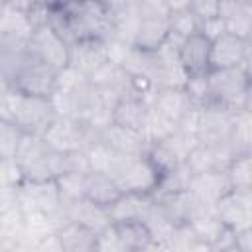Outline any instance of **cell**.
I'll return each mask as SVG.
<instances>
[{
    "mask_svg": "<svg viewBox=\"0 0 252 252\" xmlns=\"http://www.w3.org/2000/svg\"><path fill=\"white\" fill-rule=\"evenodd\" d=\"M100 136V130L79 122L69 116H57L49 128L43 132L45 144L57 154H71V152H87V148Z\"/></svg>",
    "mask_w": 252,
    "mask_h": 252,
    "instance_id": "obj_5",
    "label": "cell"
},
{
    "mask_svg": "<svg viewBox=\"0 0 252 252\" xmlns=\"http://www.w3.org/2000/svg\"><path fill=\"white\" fill-rule=\"evenodd\" d=\"M134 252H158V244H152L148 248H142V250H134Z\"/></svg>",
    "mask_w": 252,
    "mask_h": 252,
    "instance_id": "obj_40",
    "label": "cell"
},
{
    "mask_svg": "<svg viewBox=\"0 0 252 252\" xmlns=\"http://www.w3.org/2000/svg\"><path fill=\"white\" fill-rule=\"evenodd\" d=\"M32 252H65V248H63V244L57 236V230H55V232L35 240L32 244Z\"/></svg>",
    "mask_w": 252,
    "mask_h": 252,
    "instance_id": "obj_36",
    "label": "cell"
},
{
    "mask_svg": "<svg viewBox=\"0 0 252 252\" xmlns=\"http://www.w3.org/2000/svg\"><path fill=\"white\" fill-rule=\"evenodd\" d=\"M248 154H250V156H252V150H250V152H248Z\"/></svg>",
    "mask_w": 252,
    "mask_h": 252,
    "instance_id": "obj_42",
    "label": "cell"
},
{
    "mask_svg": "<svg viewBox=\"0 0 252 252\" xmlns=\"http://www.w3.org/2000/svg\"><path fill=\"white\" fill-rule=\"evenodd\" d=\"M236 158L230 144H219V146H207L197 144L191 154L187 156V167L193 175L207 173V171H226L228 163Z\"/></svg>",
    "mask_w": 252,
    "mask_h": 252,
    "instance_id": "obj_11",
    "label": "cell"
},
{
    "mask_svg": "<svg viewBox=\"0 0 252 252\" xmlns=\"http://www.w3.org/2000/svg\"><path fill=\"white\" fill-rule=\"evenodd\" d=\"M220 252H244V250H242V248L236 244V246H230V248H226V250H220Z\"/></svg>",
    "mask_w": 252,
    "mask_h": 252,
    "instance_id": "obj_41",
    "label": "cell"
},
{
    "mask_svg": "<svg viewBox=\"0 0 252 252\" xmlns=\"http://www.w3.org/2000/svg\"><path fill=\"white\" fill-rule=\"evenodd\" d=\"M244 110L252 112V83L248 85V91H246V102H244Z\"/></svg>",
    "mask_w": 252,
    "mask_h": 252,
    "instance_id": "obj_39",
    "label": "cell"
},
{
    "mask_svg": "<svg viewBox=\"0 0 252 252\" xmlns=\"http://www.w3.org/2000/svg\"><path fill=\"white\" fill-rule=\"evenodd\" d=\"M114 226H116L120 238L124 240V244L130 248V252L156 244L154 236H152V232H150V228L146 226L144 220H128V222H120V224H114Z\"/></svg>",
    "mask_w": 252,
    "mask_h": 252,
    "instance_id": "obj_26",
    "label": "cell"
},
{
    "mask_svg": "<svg viewBox=\"0 0 252 252\" xmlns=\"http://www.w3.org/2000/svg\"><path fill=\"white\" fill-rule=\"evenodd\" d=\"M226 177L232 191L252 189V156L250 154L236 156L226 167Z\"/></svg>",
    "mask_w": 252,
    "mask_h": 252,
    "instance_id": "obj_27",
    "label": "cell"
},
{
    "mask_svg": "<svg viewBox=\"0 0 252 252\" xmlns=\"http://www.w3.org/2000/svg\"><path fill=\"white\" fill-rule=\"evenodd\" d=\"M230 146L236 156L248 154L252 150V112L240 110L234 112L230 128Z\"/></svg>",
    "mask_w": 252,
    "mask_h": 252,
    "instance_id": "obj_25",
    "label": "cell"
},
{
    "mask_svg": "<svg viewBox=\"0 0 252 252\" xmlns=\"http://www.w3.org/2000/svg\"><path fill=\"white\" fill-rule=\"evenodd\" d=\"M169 24H171V35L179 39H187L189 35L197 33L201 28L199 18L191 12L189 2H169Z\"/></svg>",
    "mask_w": 252,
    "mask_h": 252,
    "instance_id": "obj_23",
    "label": "cell"
},
{
    "mask_svg": "<svg viewBox=\"0 0 252 252\" xmlns=\"http://www.w3.org/2000/svg\"><path fill=\"white\" fill-rule=\"evenodd\" d=\"M246 43H248L246 39L236 37L232 33H224L219 39H215L211 49V71L240 67L246 51Z\"/></svg>",
    "mask_w": 252,
    "mask_h": 252,
    "instance_id": "obj_17",
    "label": "cell"
},
{
    "mask_svg": "<svg viewBox=\"0 0 252 252\" xmlns=\"http://www.w3.org/2000/svg\"><path fill=\"white\" fill-rule=\"evenodd\" d=\"M211 83V94L213 104L228 110V112H240L244 110L246 102V91L250 81L242 73L240 67L234 69H219L209 73Z\"/></svg>",
    "mask_w": 252,
    "mask_h": 252,
    "instance_id": "obj_6",
    "label": "cell"
},
{
    "mask_svg": "<svg viewBox=\"0 0 252 252\" xmlns=\"http://www.w3.org/2000/svg\"><path fill=\"white\" fill-rule=\"evenodd\" d=\"M63 10L69 20L71 45L81 39L116 41V28L108 2H63Z\"/></svg>",
    "mask_w": 252,
    "mask_h": 252,
    "instance_id": "obj_2",
    "label": "cell"
},
{
    "mask_svg": "<svg viewBox=\"0 0 252 252\" xmlns=\"http://www.w3.org/2000/svg\"><path fill=\"white\" fill-rule=\"evenodd\" d=\"M211 49H213V41L209 37H205L201 32H197L181 41L179 61L189 77L211 73Z\"/></svg>",
    "mask_w": 252,
    "mask_h": 252,
    "instance_id": "obj_12",
    "label": "cell"
},
{
    "mask_svg": "<svg viewBox=\"0 0 252 252\" xmlns=\"http://www.w3.org/2000/svg\"><path fill=\"white\" fill-rule=\"evenodd\" d=\"M110 177L118 183L122 193H134V195H154L161 179L159 171L146 158V154L120 156L110 171Z\"/></svg>",
    "mask_w": 252,
    "mask_h": 252,
    "instance_id": "obj_4",
    "label": "cell"
},
{
    "mask_svg": "<svg viewBox=\"0 0 252 252\" xmlns=\"http://www.w3.org/2000/svg\"><path fill=\"white\" fill-rule=\"evenodd\" d=\"M189 8L199 18V22H205L209 18L219 16V2L217 0H193V2H189Z\"/></svg>",
    "mask_w": 252,
    "mask_h": 252,
    "instance_id": "obj_33",
    "label": "cell"
},
{
    "mask_svg": "<svg viewBox=\"0 0 252 252\" xmlns=\"http://www.w3.org/2000/svg\"><path fill=\"white\" fill-rule=\"evenodd\" d=\"M154 207V197L152 195H134V193H124L114 205L108 207L112 224L128 222V220H144L148 213Z\"/></svg>",
    "mask_w": 252,
    "mask_h": 252,
    "instance_id": "obj_20",
    "label": "cell"
},
{
    "mask_svg": "<svg viewBox=\"0 0 252 252\" xmlns=\"http://www.w3.org/2000/svg\"><path fill=\"white\" fill-rule=\"evenodd\" d=\"M248 41H252V35H250V39H248Z\"/></svg>",
    "mask_w": 252,
    "mask_h": 252,
    "instance_id": "obj_43",
    "label": "cell"
},
{
    "mask_svg": "<svg viewBox=\"0 0 252 252\" xmlns=\"http://www.w3.org/2000/svg\"><path fill=\"white\" fill-rule=\"evenodd\" d=\"M100 140H104L120 156H142L148 150V140L144 138L142 132H136L112 122L100 130Z\"/></svg>",
    "mask_w": 252,
    "mask_h": 252,
    "instance_id": "obj_16",
    "label": "cell"
},
{
    "mask_svg": "<svg viewBox=\"0 0 252 252\" xmlns=\"http://www.w3.org/2000/svg\"><path fill=\"white\" fill-rule=\"evenodd\" d=\"M230 183L226 171H207L197 173L191 179L189 193L193 195L195 203L205 211H215L217 203L230 193Z\"/></svg>",
    "mask_w": 252,
    "mask_h": 252,
    "instance_id": "obj_10",
    "label": "cell"
},
{
    "mask_svg": "<svg viewBox=\"0 0 252 252\" xmlns=\"http://www.w3.org/2000/svg\"><path fill=\"white\" fill-rule=\"evenodd\" d=\"M0 112H2V120L12 122L24 134H33V136H43L49 124L59 116L51 98L20 93L6 83H2Z\"/></svg>",
    "mask_w": 252,
    "mask_h": 252,
    "instance_id": "obj_1",
    "label": "cell"
},
{
    "mask_svg": "<svg viewBox=\"0 0 252 252\" xmlns=\"http://www.w3.org/2000/svg\"><path fill=\"white\" fill-rule=\"evenodd\" d=\"M171 35L169 16H148L140 18V26L132 47L144 53H158Z\"/></svg>",
    "mask_w": 252,
    "mask_h": 252,
    "instance_id": "obj_13",
    "label": "cell"
},
{
    "mask_svg": "<svg viewBox=\"0 0 252 252\" xmlns=\"http://www.w3.org/2000/svg\"><path fill=\"white\" fill-rule=\"evenodd\" d=\"M112 63L110 43L100 39H81L71 45L69 67L85 79H94L102 69Z\"/></svg>",
    "mask_w": 252,
    "mask_h": 252,
    "instance_id": "obj_8",
    "label": "cell"
},
{
    "mask_svg": "<svg viewBox=\"0 0 252 252\" xmlns=\"http://www.w3.org/2000/svg\"><path fill=\"white\" fill-rule=\"evenodd\" d=\"M28 47H30L32 53H35L39 59H43L47 65H51L59 73H63L65 69H69V63H71V45L49 24L37 26L33 30Z\"/></svg>",
    "mask_w": 252,
    "mask_h": 252,
    "instance_id": "obj_7",
    "label": "cell"
},
{
    "mask_svg": "<svg viewBox=\"0 0 252 252\" xmlns=\"http://www.w3.org/2000/svg\"><path fill=\"white\" fill-rule=\"evenodd\" d=\"M24 140V132L6 120H0V156L2 161H10L16 158V152Z\"/></svg>",
    "mask_w": 252,
    "mask_h": 252,
    "instance_id": "obj_30",
    "label": "cell"
},
{
    "mask_svg": "<svg viewBox=\"0 0 252 252\" xmlns=\"http://www.w3.org/2000/svg\"><path fill=\"white\" fill-rule=\"evenodd\" d=\"M240 69H242V73L246 75V79L252 83V41H248V43H246V51H244V57H242Z\"/></svg>",
    "mask_w": 252,
    "mask_h": 252,
    "instance_id": "obj_37",
    "label": "cell"
},
{
    "mask_svg": "<svg viewBox=\"0 0 252 252\" xmlns=\"http://www.w3.org/2000/svg\"><path fill=\"white\" fill-rule=\"evenodd\" d=\"M148 112H150V100L142 96H126L114 104L110 112V122L142 132L148 120Z\"/></svg>",
    "mask_w": 252,
    "mask_h": 252,
    "instance_id": "obj_18",
    "label": "cell"
},
{
    "mask_svg": "<svg viewBox=\"0 0 252 252\" xmlns=\"http://www.w3.org/2000/svg\"><path fill=\"white\" fill-rule=\"evenodd\" d=\"M24 181H55L65 173L63 154L53 152L41 136L24 134L14 158Z\"/></svg>",
    "mask_w": 252,
    "mask_h": 252,
    "instance_id": "obj_3",
    "label": "cell"
},
{
    "mask_svg": "<svg viewBox=\"0 0 252 252\" xmlns=\"http://www.w3.org/2000/svg\"><path fill=\"white\" fill-rule=\"evenodd\" d=\"M122 189L118 187V183L106 175V173H98V171H91L87 175V189H85V199L100 205V207H110L114 205L120 197H122Z\"/></svg>",
    "mask_w": 252,
    "mask_h": 252,
    "instance_id": "obj_21",
    "label": "cell"
},
{
    "mask_svg": "<svg viewBox=\"0 0 252 252\" xmlns=\"http://www.w3.org/2000/svg\"><path fill=\"white\" fill-rule=\"evenodd\" d=\"M140 18L148 16H169V2L167 0H142L138 2Z\"/></svg>",
    "mask_w": 252,
    "mask_h": 252,
    "instance_id": "obj_34",
    "label": "cell"
},
{
    "mask_svg": "<svg viewBox=\"0 0 252 252\" xmlns=\"http://www.w3.org/2000/svg\"><path fill=\"white\" fill-rule=\"evenodd\" d=\"M191 98V102L199 108L211 106L213 104V94H211V83H209V75H197V77H189L185 87H183Z\"/></svg>",
    "mask_w": 252,
    "mask_h": 252,
    "instance_id": "obj_31",
    "label": "cell"
},
{
    "mask_svg": "<svg viewBox=\"0 0 252 252\" xmlns=\"http://www.w3.org/2000/svg\"><path fill=\"white\" fill-rule=\"evenodd\" d=\"M96 252H130L114 224L96 234Z\"/></svg>",
    "mask_w": 252,
    "mask_h": 252,
    "instance_id": "obj_32",
    "label": "cell"
},
{
    "mask_svg": "<svg viewBox=\"0 0 252 252\" xmlns=\"http://www.w3.org/2000/svg\"><path fill=\"white\" fill-rule=\"evenodd\" d=\"M232 118H234V112H228L217 104L199 108V122H197L199 144H207V146L230 144Z\"/></svg>",
    "mask_w": 252,
    "mask_h": 252,
    "instance_id": "obj_9",
    "label": "cell"
},
{
    "mask_svg": "<svg viewBox=\"0 0 252 252\" xmlns=\"http://www.w3.org/2000/svg\"><path fill=\"white\" fill-rule=\"evenodd\" d=\"M199 32H201L205 37H209L211 41H215V39H219L220 35L226 33V22H224V18H220V16H217V18H209V20L201 22Z\"/></svg>",
    "mask_w": 252,
    "mask_h": 252,
    "instance_id": "obj_35",
    "label": "cell"
},
{
    "mask_svg": "<svg viewBox=\"0 0 252 252\" xmlns=\"http://www.w3.org/2000/svg\"><path fill=\"white\" fill-rule=\"evenodd\" d=\"M150 104H152V108H156L161 116H165L167 120H171L177 128H179L181 120H183V118L191 112V108L195 106L183 87H169V89H159V91H156Z\"/></svg>",
    "mask_w": 252,
    "mask_h": 252,
    "instance_id": "obj_14",
    "label": "cell"
},
{
    "mask_svg": "<svg viewBox=\"0 0 252 252\" xmlns=\"http://www.w3.org/2000/svg\"><path fill=\"white\" fill-rule=\"evenodd\" d=\"M215 215L220 219L224 226H228L236 234H242L248 228H252V209L244 205L232 191L217 203Z\"/></svg>",
    "mask_w": 252,
    "mask_h": 252,
    "instance_id": "obj_19",
    "label": "cell"
},
{
    "mask_svg": "<svg viewBox=\"0 0 252 252\" xmlns=\"http://www.w3.org/2000/svg\"><path fill=\"white\" fill-rule=\"evenodd\" d=\"M191 179H193V173H191V169L187 167V163H183V165L175 167L173 171L161 175L159 185H158L154 197H163V195H173V193L189 191Z\"/></svg>",
    "mask_w": 252,
    "mask_h": 252,
    "instance_id": "obj_28",
    "label": "cell"
},
{
    "mask_svg": "<svg viewBox=\"0 0 252 252\" xmlns=\"http://www.w3.org/2000/svg\"><path fill=\"white\" fill-rule=\"evenodd\" d=\"M238 246L244 252H252V228H248L246 232L238 234Z\"/></svg>",
    "mask_w": 252,
    "mask_h": 252,
    "instance_id": "obj_38",
    "label": "cell"
},
{
    "mask_svg": "<svg viewBox=\"0 0 252 252\" xmlns=\"http://www.w3.org/2000/svg\"><path fill=\"white\" fill-rule=\"evenodd\" d=\"M65 252H96V234L77 222L65 220L57 228Z\"/></svg>",
    "mask_w": 252,
    "mask_h": 252,
    "instance_id": "obj_22",
    "label": "cell"
},
{
    "mask_svg": "<svg viewBox=\"0 0 252 252\" xmlns=\"http://www.w3.org/2000/svg\"><path fill=\"white\" fill-rule=\"evenodd\" d=\"M87 175L89 173H63L61 177L55 179L59 195L65 205H71L75 201L85 199V189H87Z\"/></svg>",
    "mask_w": 252,
    "mask_h": 252,
    "instance_id": "obj_29",
    "label": "cell"
},
{
    "mask_svg": "<svg viewBox=\"0 0 252 252\" xmlns=\"http://www.w3.org/2000/svg\"><path fill=\"white\" fill-rule=\"evenodd\" d=\"M65 220L77 222V224L93 230L94 234L102 232L104 228H108L112 224L108 209L100 207L89 199H81V201H75L71 205H65Z\"/></svg>",
    "mask_w": 252,
    "mask_h": 252,
    "instance_id": "obj_15",
    "label": "cell"
},
{
    "mask_svg": "<svg viewBox=\"0 0 252 252\" xmlns=\"http://www.w3.org/2000/svg\"><path fill=\"white\" fill-rule=\"evenodd\" d=\"M187 226H189V230L193 232V236L197 240L209 244L213 250H215V244H217L220 232L224 230V224L220 222V219L215 213H201Z\"/></svg>",
    "mask_w": 252,
    "mask_h": 252,
    "instance_id": "obj_24",
    "label": "cell"
}]
</instances>
